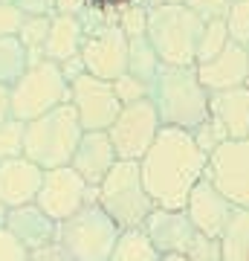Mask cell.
Instances as JSON below:
<instances>
[{
    "label": "cell",
    "instance_id": "6da1fadb",
    "mask_svg": "<svg viewBox=\"0 0 249 261\" xmlns=\"http://www.w3.org/2000/svg\"><path fill=\"white\" fill-rule=\"evenodd\" d=\"M139 166L157 209H185L191 189L206 177L209 154L200 151L191 130L162 128Z\"/></svg>",
    "mask_w": 249,
    "mask_h": 261
},
{
    "label": "cell",
    "instance_id": "7a4b0ae2",
    "mask_svg": "<svg viewBox=\"0 0 249 261\" xmlns=\"http://www.w3.org/2000/svg\"><path fill=\"white\" fill-rule=\"evenodd\" d=\"M148 99L154 102L162 128L194 130L212 116V93L203 87L197 67H171L162 64L159 75L148 87Z\"/></svg>",
    "mask_w": 249,
    "mask_h": 261
},
{
    "label": "cell",
    "instance_id": "3957f363",
    "mask_svg": "<svg viewBox=\"0 0 249 261\" xmlns=\"http://www.w3.org/2000/svg\"><path fill=\"white\" fill-rule=\"evenodd\" d=\"M81 137H84V128H81V122H78V113H75L73 102L58 105L56 111L26 122L23 157L32 160L44 171L64 168L73 163V154L78 148Z\"/></svg>",
    "mask_w": 249,
    "mask_h": 261
},
{
    "label": "cell",
    "instance_id": "277c9868",
    "mask_svg": "<svg viewBox=\"0 0 249 261\" xmlns=\"http://www.w3.org/2000/svg\"><path fill=\"white\" fill-rule=\"evenodd\" d=\"M206 20H200L188 6H148V41L157 49L162 64L194 67L197 41Z\"/></svg>",
    "mask_w": 249,
    "mask_h": 261
},
{
    "label": "cell",
    "instance_id": "5b68a950",
    "mask_svg": "<svg viewBox=\"0 0 249 261\" xmlns=\"http://www.w3.org/2000/svg\"><path fill=\"white\" fill-rule=\"evenodd\" d=\"M99 203L122 229L145 226L148 215L157 209L145 189L142 166L136 160H119L110 168V174L99 186Z\"/></svg>",
    "mask_w": 249,
    "mask_h": 261
},
{
    "label": "cell",
    "instance_id": "8992f818",
    "mask_svg": "<svg viewBox=\"0 0 249 261\" xmlns=\"http://www.w3.org/2000/svg\"><path fill=\"white\" fill-rule=\"evenodd\" d=\"M122 226L102 209L99 200L84 203L73 218L58 224V244L78 261H110Z\"/></svg>",
    "mask_w": 249,
    "mask_h": 261
},
{
    "label": "cell",
    "instance_id": "52a82bcc",
    "mask_svg": "<svg viewBox=\"0 0 249 261\" xmlns=\"http://www.w3.org/2000/svg\"><path fill=\"white\" fill-rule=\"evenodd\" d=\"M67 102H70V82L61 64L49 58L32 61L29 70L20 75V82L12 84V119L32 122Z\"/></svg>",
    "mask_w": 249,
    "mask_h": 261
},
{
    "label": "cell",
    "instance_id": "ba28073f",
    "mask_svg": "<svg viewBox=\"0 0 249 261\" xmlns=\"http://www.w3.org/2000/svg\"><path fill=\"white\" fill-rule=\"evenodd\" d=\"M162 130V119H159L157 108L151 99H142L136 105H125L116 116V122L110 125L107 137H110L113 148H116V157L119 160H136L142 163L154 140Z\"/></svg>",
    "mask_w": 249,
    "mask_h": 261
},
{
    "label": "cell",
    "instance_id": "9c48e42d",
    "mask_svg": "<svg viewBox=\"0 0 249 261\" xmlns=\"http://www.w3.org/2000/svg\"><path fill=\"white\" fill-rule=\"evenodd\" d=\"M90 200H99V189L87 186L73 166H64V168H49L44 174L35 206L44 215H49L56 224H64L67 218H73Z\"/></svg>",
    "mask_w": 249,
    "mask_h": 261
},
{
    "label": "cell",
    "instance_id": "30bf717a",
    "mask_svg": "<svg viewBox=\"0 0 249 261\" xmlns=\"http://www.w3.org/2000/svg\"><path fill=\"white\" fill-rule=\"evenodd\" d=\"M128 47L130 38L119 29V23H102L84 35L81 44V67L84 73L96 75L102 82H116L128 73Z\"/></svg>",
    "mask_w": 249,
    "mask_h": 261
},
{
    "label": "cell",
    "instance_id": "8fae6325",
    "mask_svg": "<svg viewBox=\"0 0 249 261\" xmlns=\"http://www.w3.org/2000/svg\"><path fill=\"white\" fill-rule=\"evenodd\" d=\"M206 177L235 209H249V140H226L209 157Z\"/></svg>",
    "mask_w": 249,
    "mask_h": 261
},
{
    "label": "cell",
    "instance_id": "7c38bea8",
    "mask_svg": "<svg viewBox=\"0 0 249 261\" xmlns=\"http://www.w3.org/2000/svg\"><path fill=\"white\" fill-rule=\"evenodd\" d=\"M70 102H73L84 130H110V125L122 111L113 82H102L90 73L75 75L70 82Z\"/></svg>",
    "mask_w": 249,
    "mask_h": 261
},
{
    "label": "cell",
    "instance_id": "4fadbf2b",
    "mask_svg": "<svg viewBox=\"0 0 249 261\" xmlns=\"http://www.w3.org/2000/svg\"><path fill=\"white\" fill-rule=\"evenodd\" d=\"M185 215H188V221L194 224V229L200 235H206V238H223L232 215H235V206L223 197V192L214 186L212 180L203 177L191 189V195H188Z\"/></svg>",
    "mask_w": 249,
    "mask_h": 261
},
{
    "label": "cell",
    "instance_id": "5bb4252c",
    "mask_svg": "<svg viewBox=\"0 0 249 261\" xmlns=\"http://www.w3.org/2000/svg\"><path fill=\"white\" fill-rule=\"evenodd\" d=\"M44 168L35 166L26 157L3 160L0 163V203L6 209H18V206L35 203L41 183H44Z\"/></svg>",
    "mask_w": 249,
    "mask_h": 261
},
{
    "label": "cell",
    "instance_id": "9a60e30c",
    "mask_svg": "<svg viewBox=\"0 0 249 261\" xmlns=\"http://www.w3.org/2000/svg\"><path fill=\"white\" fill-rule=\"evenodd\" d=\"M116 163H119V157H116V148H113L107 130H84L70 166L81 174V180L87 186L99 189Z\"/></svg>",
    "mask_w": 249,
    "mask_h": 261
},
{
    "label": "cell",
    "instance_id": "2e32d148",
    "mask_svg": "<svg viewBox=\"0 0 249 261\" xmlns=\"http://www.w3.org/2000/svg\"><path fill=\"white\" fill-rule=\"evenodd\" d=\"M142 229L162 255H168V252H183L185 255L197 238V229L188 221L185 209H154Z\"/></svg>",
    "mask_w": 249,
    "mask_h": 261
},
{
    "label": "cell",
    "instance_id": "e0dca14e",
    "mask_svg": "<svg viewBox=\"0 0 249 261\" xmlns=\"http://www.w3.org/2000/svg\"><path fill=\"white\" fill-rule=\"evenodd\" d=\"M197 75L209 93H220V90H232V87H243L249 82V49L232 44L223 49L217 58L197 64Z\"/></svg>",
    "mask_w": 249,
    "mask_h": 261
},
{
    "label": "cell",
    "instance_id": "ac0fdd59",
    "mask_svg": "<svg viewBox=\"0 0 249 261\" xmlns=\"http://www.w3.org/2000/svg\"><path fill=\"white\" fill-rule=\"evenodd\" d=\"M6 229H9L29 252L41 250V247H49V244H58V224L49 215L41 212L35 203L9 209Z\"/></svg>",
    "mask_w": 249,
    "mask_h": 261
},
{
    "label": "cell",
    "instance_id": "d6986e66",
    "mask_svg": "<svg viewBox=\"0 0 249 261\" xmlns=\"http://www.w3.org/2000/svg\"><path fill=\"white\" fill-rule=\"evenodd\" d=\"M212 116L223 125L229 140H249V87H232L212 93Z\"/></svg>",
    "mask_w": 249,
    "mask_h": 261
},
{
    "label": "cell",
    "instance_id": "ffe728a7",
    "mask_svg": "<svg viewBox=\"0 0 249 261\" xmlns=\"http://www.w3.org/2000/svg\"><path fill=\"white\" fill-rule=\"evenodd\" d=\"M84 29L81 18H73V15H52V23H49V35H46L44 44V58L56 61V64H67L78 58L84 44Z\"/></svg>",
    "mask_w": 249,
    "mask_h": 261
},
{
    "label": "cell",
    "instance_id": "44dd1931",
    "mask_svg": "<svg viewBox=\"0 0 249 261\" xmlns=\"http://www.w3.org/2000/svg\"><path fill=\"white\" fill-rule=\"evenodd\" d=\"M159 70H162V61H159L157 49L151 47L148 35L130 38V47H128V73L151 87V84H154V79L159 75Z\"/></svg>",
    "mask_w": 249,
    "mask_h": 261
},
{
    "label": "cell",
    "instance_id": "7402d4cb",
    "mask_svg": "<svg viewBox=\"0 0 249 261\" xmlns=\"http://www.w3.org/2000/svg\"><path fill=\"white\" fill-rule=\"evenodd\" d=\"M162 252L154 247V241L148 238V232L142 226L136 229H122L119 241L113 247L110 261H159Z\"/></svg>",
    "mask_w": 249,
    "mask_h": 261
},
{
    "label": "cell",
    "instance_id": "603a6c76",
    "mask_svg": "<svg viewBox=\"0 0 249 261\" xmlns=\"http://www.w3.org/2000/svg\"><path fill=\"white\" fill-rule=\"evenodd\" d=\"M29 64H32V56L18 35L0 38V84L6 87L18 84L20 75L29 70Z\"/></svg>",
    "mask_w": 249,
    "mask_h": 261
},
{
    "label": "cell",
    "instance_id": "cb8c5ba5",
    "mask_svg": "<svg viewBox=\"0 0 249 261\" xmlns=\"http://www.w3.org/2000/svg\"><path fill=\"white\" fill-rule=\"evenodd\" d=\"M220 244L226 261H249V209H235Z\"/></svg>",
    "mask_w": 249,
    "mask_h": 261
},
{
    "label": "cell",
    "instance_id": "d4e9b609",
    "mask_svg": "<svg viewBox=\"0 0 249 261\" xmlns=\"http://www.w3.org/2000/svg\"><path fill=\"white\" fill-rule=\"evenodd\" d=\"M229 29H226V20H209L203 27V35L197 41V64H206L229 47ZM194 64V67H197Z\"/></svg>",
    "mask_w": 249,
    "mask_h": 261
},
{
    "label": "cell",
    "instance_id": "484cf974",
    "mask_svg": "<svg viewBox=\"0 0 249 261\" xmlns=\"http://www.w3.org/2000/svg\"><path fill=\"white\" fill-rule=\"evenodd\" d=\"M49 23H52V15H26V23L20 29V41L23 47L29 49L32 61L44 58V44H46V35H49Z\"/></svg>",
    "mask_w": 249,
    "mask_h": 261
},
{
    "label": "cell",
    "instance_id": "4316f807",
    "mask_svg": "<svg viewBox=\"0 0 249 261\" xmlns=\"http://www.w3.org/2000/svg\"><path fill=\"white\" fill-rule=\"evenodd\" d=\"M223 20H226V29H229L232 44L249 49V0H235Z\"/></svg>",
    "mask_w": 249,
    "mask_h": 261
},
{
    "label": "cell",
    "instance_id": "83f0119b",
    "mask_svg": "<svg viewBox=\"0 0 249 261\" xmlns=\"http://www.w3.org/2000/svg\"><path fill=\"white\" fill-rule=\"evenodd\" d=\"M23 137H26V122L9 119L6 125H0V163L23 157Z\"/></svg>",
    "mask_w": 249,
    "mask_h": 261
},
{
    "label": "cell",
    "instance_id": "f1b7e54d",
    "mask_svg": "<svg viewBox=\"0 0 249 261\" xmlns=\"http://www.w3.org/2000/svg\"><path fill=\"white\" fill-rule=\"evenodd\" d=\"M191 137H194V142L200 145V151H203V154H209V157L220 148L223 142L229 140V137H226V130H223V125L214 119V116H209L203 125H197V128L191 130Z\"/></svg>",
    "mask_w": 249,
    "mask_h": 261
},
{
    "label": "cell",
    "instance_id": "f546056e",
    "mask_svg": "<svg viewBox=\"0 0 249 261\" xmlns=\"http://www.w3.org/2000/svg\"><path fill=\"white\" fill-rule=\"evenodd\" d=\"M119 29L128 38H139L148 32V3H133V6H125L119 12Z\"/></svg>",
    "mask_w": 249,
    "mask_h": 261
},
{
    "label": "cell",
    "instance_id": "4dcf8cb0",
    "mask_svg": "<svg viewBox=\"0 0 249 261\" xmlns=\"http://www.w3.org/2000/svg\"><path fill=\"white\" fill-rule=\"evenodd\" d=\"M113 90H116V96H119L122 108H125V105H136V102H142V99H148V84L139 82V79H133L130 73L119 75V79L113 82Z\"/></svg>",
    "mask_w": 249,
    "mask_h": 261
},
{
    "label": "cell",
    "instance_id": "1f68e13d",
    "mask_svg": "<svg viewBox=\"0 0 249 261\" xmlns=\"http://www.w3.org/2000/svg\"><path fill=\"white\" fill-rule=\"evenodd\" d=\"M185 255H188V261H226L220 238H206L200 232H197V238H194V244L188 247Z\"/></svg>",
    "mask_w": 249,
    "mask_h": 261
},
{
    "label": "cell",
    "instance_id": "d6a6232c",
    "mask_svg": "<svg viewBox=\"0 0 249 261\" xmlns=\"http://www.w3.org/2000/svg\"><path fill=\"white\" fill-rule=\"evenodd\" d=\"M185 6H188V9H191L200 20L209 23V20H223V18H226L232 0H188Z\"/></svg>",
    "mask_w": 249,
    "mask_h": 261
},
{
    "label": "cell",
    "instance_id": "836d02e7",
    "mask_svg": "<svg viewBox=\"0 0 249 261\" xmlns=\"http://www.w3.org/2000/svg\"><path fill=\"white\" fill-rule=\"evenodd\" d=\"M23 23H26V15H23L15 3H3V0H0V38L20 35Z\"/></svg>",
    "mask_w": 249,
    "mask_h": 261
},
{
    "label": "cell",
    "instance_id": "e575fe53",
    "mask_svg": "<svg viewBox=\"0 0 249 261\" xmlns=\"http://www.w3.org/2000/svg\"><path fill=\"white\" fill-rule=\"evenodd\" d=\"M29 258H32V252L3 226L0 229V261H29Z\"/></svg>",
    "mask_w": 249,
    "mask_h": 261
},
{
    "label": "cell",
    "instance_id": "d590c367",
    "mask_svg": "<svg viewBox=\"0 0 249 261\" xmlns=\"http://www.w3.org/2000/svg\"><path fill=\"white\" fill-rule=\"evenodd\" d=\"M29 261H78L73 252H67L61 244H49V247H41V250L32 252Z\"/></svg>",
    "mask_w": 249,
    "mask_h": 261
},
{
    "label": "cell",
    "instance_id": "8d00e7d4",
    "mask_svg": "<svg viewBox=\"0 0 249 261\" xmlns=\"http://www.w3.org/2000/svg\"><path fill=\"white\" fill-rule=\"evenodd\" d=\"M133 3H148V0H87V6L93 12H102V15H107V12H122L125 6H133Z\"/></svg>",
    "mask_w": 249,
    "mask_h": 261
},
{
    "label": "cell",
    "instance_id": "74e56055",
    "mask_svg": "<svg viewBox=\"0 0 249 261\" xmlns=\"http://www.w3.org/2000/svg\"><path fill=\"white\" fill-rule=\"evenodd\" d=\"M84 12H90L87 0H56V15H73V18H81Z\"/></svg>",
    "mask_w": 249,
    "mask_h": 261
},
{
    "label": "cell",
    "instance_id": "f35d334b",
    "mask_svg": "<svg viewBox=\"0 0 249 261\" xmlns=\"http://www.w3.org/2000/svg\"><path fill=\"white\" fill-rule=\"evenodd\" d=\"M12 119V87L0 84V125Z\"/></svg>",
    "mask_w": 249,
    "mask_h": 261
},
{
    "label": "cell",
    "instance_id": "ab89813d",
    "mask_svg": "<svg viewBox=\"0 0 249 261\" xmlns=\"http://www.w3.org/2000/svg\"><path fill=\"white\" fill-rule=\"evenodd\" d=\"M188 0H148V6H185Z\"/></svg>",
    "mask_w": 249,
    "mask_h": 261
},
{
    "label": "cell",
    "instance_id": "60d3db41",
    "mask_svg": "<svg viewBox=\"0 0 249 261\" xmlns=\"http://www.w3.org/2000/svg\"><path fill=\"white\" fill-rule=\"evenodd\" d=\"M159 261H188V255H183V252H168V255H162Z\"/></svg>",
    "mask_w": 249,
    "mask_h": 261
},
{
    "label": "cell",
    "instance_id": "b9f144b4",
    "mask_svg": "<svg viewBox=\"0 0 249 261\" xmlns=\"http://www.w3.org/2000/svg\"><path fill=\"white\" fill-rule=\"evenodd\" d=\"M6 218H9V209H6V206L0 203V229L6 226Z\"/></svg>",
    "mask_w": 249,
    "mask_h": 261
},
{
    "label": "cell",
    "instance_id": "7bdbcfd3",
    "mask_svg": "<svg viewBox=\"0 0 249 261\" xmlns=\"http://www.w3.org/2000/svg\"><path fill=\"white\" fill-rule=\"evenodd\" d=\"M246 87H249V82H246Z\"/></svg>",
    "mask_w": 249,
    "mask_h": 261
},
{
    "label": "cell",
    "instance_id": "ee69618b",
    "mask_svg": "<svg viewBox=\"0 0 249 261\" xmlns=\"http://www.w3.org/2000/svg\"><path fill=\"white\" fill-rule=\"evenodd\" d=\"M232 3H235V0H232Z\"/></svg>",
    "mask_w": 249,
    "mask_h": 261
}]
</instances>
